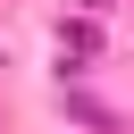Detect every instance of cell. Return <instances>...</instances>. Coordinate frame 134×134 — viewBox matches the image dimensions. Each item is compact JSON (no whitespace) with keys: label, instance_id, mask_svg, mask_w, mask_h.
<instances>
[{"label":"cell","instance_id":"6da1fadb","mask_svg":"<svg viewBox=\"0 0 134 134\" xmlns=\"http://www.w3.org/2000/svg\"><path fill=\"white\" fill-rule=\"evenodd\" d=\"M59 50H67V59H92L100 42H92V25H67V34H59Z\"/></svg>","mask_w":134,"mask_h":134}]
</instances>
